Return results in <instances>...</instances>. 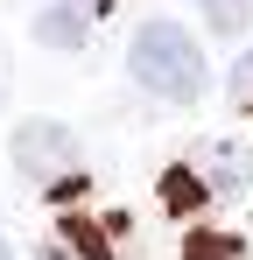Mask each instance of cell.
I'll return each instance as SVG.
<instances>
[{
  "label": "cell",
  "mask_w": 253,
  "mask_h": 260,
  "mask_svg": "<svg viewBox=\"0 0 253 260\" xmlns=\"http://www.w3.org/2000/svg\"><path fill=\"white\" fill-rule=\"evenodd\" d=\"M126 78L141 91H155V99H169V106H197L204 85H211V63H204V49H197V36H183L176 21L155 14L126 43Z\"/></svg>",
  "instance_id": "6da1fadb"
},
{
  "label": "cell",
  "mask_w": 253,
  "mask_h": 260,
  "mask_svg": "<svg viewBox=\"0 0 253 260\" xmlns=\"http://www.w3.org/2000/svg\"><path fill=\"white\" fill-rule=\"evenodd\" d=\"M7 155H14V169L28 176V183H49L56 190V183L78 176V134L64 127V120H21Z\"/></svg>",
  "instance_id": "7a4b0ae2"
},
{
  "label": "cell",
  "mask_w": 253,
  "mask_h": 260,
  "mask_svg": "<svg viewBox=\"0 0 253 260\" xmlns=\"http://www.w3.org/2000/svg\"><path fill=\"white\" fill-rule=\"evenodd\" d=\"M99 7H106V0H49V7L36 14V43L42 49H84Z\"/></svg>",
  "instance_id": "3957f363"
},
{
  "label": "cell",
  "mask_w": 253,
  "mask_h": 260,
  "mask_svg": "<svg viewBox=\"0 0 253 260\" xmlns=\"http://www.w3.org/2000/svg\"><path fill=\"white\" fill-rule=\"evenodd\" d=\"M197 176L211 183V197H239L253 183V162H246V148H232V141H211L204 155H197Z\"/></svg>",
  "instance_id": "277c9868"
},
{
  "label": "cell",
  "mask_w": 253,
  "mask_h": 260,
  "mask_svg": "<svg viewBox=\"0 0 253 260\" xmlns=\"http://www.w3.org/2000/svg\"><path fill=\"white\" fill-rule=\"evenodd\" d=\"M204 204H211V183L197 176V162H176V169H162V211L190 218V211H204Z\"/></svg>",
  "instance_id": "5b68a950"
},
{
  "label": "cell",
  "mask_w": 253,
  "mask_h": 260,
  "mask_svg": "<svg viewBox=\"0 0 253 260\" xmlns=\"http://www.w3.org/2000/svg\"><path fill=\"white\" fill-rule=\"evenodd\" d=\"M197 14H204L211 36H232V43L253 28V0H197Z\"/></svg>",
  "instance_id": "8992f818"
},
{
  "label": "cell",
  "mask_w": 253,
  "mask_h": 260,
  "mask_svg": "<svg viewBox=\"0 0 253 260\" xmlns=\"http://www.w3.org/2000/svg\"><path fill=\"white\" fill-rule=\"evenodd\" d=\"M56 239H64V246H71L78 260H113V246H106V232H99L91 218H64V232H56Z\"/></svg>",
  "instance_id": "52a82bcc"
},
{
  "label": "cell",
  "mask_w": 253,
  "mask_h": 260,
  "mask_svg": "<svg viewBox=\"0 0 253 260\" xmlns=\"http://www.w3.org/2000/svg\"><path fill=\"white\" fill-rule=\"evenodd\" d=\"M190 260H246V246L239 239H225V232H190V246H183Z\"/></svg>",
  "instance_id": "ba28073f"
},
{
  "label": "cell",
  "mask_w": 253,
  "mask_h": 260,
  "mask_svg": "<svg viewBox=\"0 0 253 260\" xmlns=\"http://www.w3.org/2000/svg\"><path fill=\"white\" fill-rule=\"evenodd\" d=\"M225 91H232V106H239V113H253V43L239 49V63H232V78H225Z\"/></svg>",
  "instance_id": "9c48e42d"
},
{
  "label": "cell",
  "mask_w": 253,
  "mask_h": 260,
  "mask_svg": "<svg viewBox=\"0 0 253 260\" xmlns=\"http://www.w3.org/2000/svg\"><path fill=\"white\" fill-rule=\"evenodd\" d=\"M36 260H78V253H71V246H64V239H49V246H42Z\"/></svg>",
  "instance_id": "30bf717a"
},
{
  "label": "cell",
  "mask_w": 253,
  "mask_h": 260,
  "mask_svg": "<svg viewBox=\"0 0 253 260\" xmlns=\"http://www.w3.org/2000/svg\"><path fill=\"white\" fill-rule=\"evenodd\" d=\"M0 260H14V246H7V239H0Z\"/></svg>",
  "instance_id": "8fae6325"
}]
</instances>
